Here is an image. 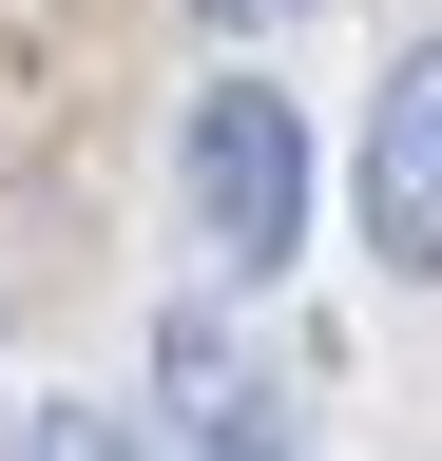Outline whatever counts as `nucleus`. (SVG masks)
I'll list each match as a JSON object with an SVG mask.
<instances>
[{"label": "nucleus", "mask_w": 442, "mask_h": 461, "mask_svg": "<svg viewBox=\"0 0 442 461\" xmlns=\"http://www.w3.org/2000/svg\"><path fill=\"white\" fill-rule=\"evenodd\" d=\"M174 173H193V250H212V269L269 288V269L308 250V115L269 96V77H212L193 135H174Z\"/></svg>", "instance_id": "nucleus-1"}, {"label": "nucleus", "mask_w": 442, "mask_h": 461, "mask_svg": "<svg viewBox=\"0 0 442 461\" xmlns=\"http://www.w3.org/2000/svg\"><path fill=\"white\" fill-rule=\"evenodd\" d=\"M154 403H174V461H308V403H289V366L231 327V308H154Z\"/></svg>", "instance_id": "nucleus-2"}, {"label": "nucleus", "mask_w": 442, "mask_h": 461, "mask_svg": "<svg viewBox=\"0 0 442 461\" xmlns=\"http://www.w3.org/2000/svg\"><path fill=\"white\" fill-rule=\"evenodd\" d=\"M347 193H365V250L404 269V288H442V39H404V58H384Z\"/></svg>", "instance_id": "nucleus-3"}, {"label": "nucleus", "mask_w": 442, "mask_h": 461, "mask_svg": "<svg viewBox=\"0 0 442 461\" xmlns=\"http://www.w3.org/2000/svg\"><path fill=\"white\" fill-rule=\"evenodd\" d=\"M20 461H174V442H154L135 403H39V423H20Z\"/></svg>", "instance_id": "nucleus-4"}, {"label": "nucleus", "mask_w": 442, "mask_h": 461, "mask_svg": "<svg viewBox=\"0 0 442 461\" xmlns=\"http://www.w3.org/2000/svg\"><path fill=\"white\" fill-rule=\"evenodd\" d=\"M212 20H289V0H212Z\"/></svg>", "instance_id": "nucleus-5"}, {"label": "nucleus", "mask_w": 442, "mask_h": 461, "mask_svg": "<svg viewBox=\"0 0 442 461\" xmlns=\"http://www.w3.org/2000/svg\"><path fill=\"white\" fill-rule=\"evenodd\" d=\"M0 461H20V423H0Z\"/></svg>", "instance_id": "nucleus-6"}]
</instances>
